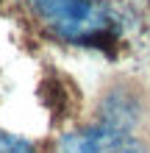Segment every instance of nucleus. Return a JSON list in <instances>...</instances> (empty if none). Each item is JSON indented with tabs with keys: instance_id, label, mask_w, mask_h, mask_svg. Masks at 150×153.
I'll return each mask as SVG.
<instances>
[{
	"instance_id": "nucleus-1",
	"label": "nucleus",
	"mask_w": 150,
	"mask_h": 153,
	"mask_svg": "<svg viewBox=\"0 0 150 153\" xmlns=\"http://www.w3.org/2000/svg\"><path fill=\"white\" fill-rule=\"evenodd\" d=\"M53 33L72 45L111 42V20L100 0H28Z\"/></svg>"
},
{
	"instance_id": "nucleus-2",
	"label": "nucleus",
	"mask_w": 150,
	"mask_h": 153,
	"mask_svg": "<svg viewBox=\"0 0 150 153\" xmlns=\"http://www.w3.org/2000/svg\"><path fill=\"white\" fill-rule=\"evenodd\" d=\"M56 153H147V142L125 111L111 109L86 128L67 131L58 139Z\"/></svg>"
},
{
	"instance_id": "nucleus-3",
	"label": "nucleus",
	"mask_w": 150,
	"mask_h": 153,
	"mask_svg": "<svg viewBox=\"0 0 150 153\" xmlns=\"http://www.w3.org/2000/svg\"><path fill=\"white\" fill-rule=\"evenodd\" d=\"M0 153H36V148H33L31 142L14 137V134L0 131Z\"/></svg>"
}]
</instances>
